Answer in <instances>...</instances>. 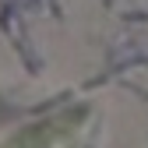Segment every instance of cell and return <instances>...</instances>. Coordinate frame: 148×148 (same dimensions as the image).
Segmentation results:
<instances>
[{"mask_svg":"<svg viewBox=\"0 0 148 148\" xmlns=\"http://www.w3.org/2000/svg\"><path fill=\"white\" fill-rule=\"evenodd\" d=\"M81 113H60V116H49V120H39L25 127V131H18L4 148H57L74 127H78Z\"/></svg>","mask_w":148,"mask_h":148,"instance_id":"obj_1","label":"cell"}]
</instances>
